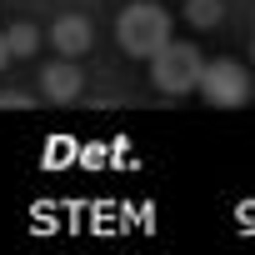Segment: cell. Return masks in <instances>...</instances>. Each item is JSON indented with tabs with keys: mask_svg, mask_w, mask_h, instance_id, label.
Listing matches in <instances>:
<instances>
[{
	"mask_svg": "<svg viewBox=\"0 0 255 255\" xmlns=\"http://www.w3.org/2000/svg\"><path fill=\"white\" fill-rule=\"evenodd\" d=\"M115 40H120L125 55L150 60L170 40V10L155 5V0H130V5L120 10V20H115Z\"/></svg>",
	"mask_w": 255,
	"mask_h": 255,
	"instance_id": "6da1fadb",
	"label": "cell"
},
{
	"mask_svg": "<svg viewBox=\"0 0 255 255\" xmlns=\"http://www.w3.org/2000/svg\"><path fill=\"white\" fill-rule=\"evenodd\" d=\"M200 70H205L200 45L175 40V35L150 55V80H155V90H165V95H190V90L200 85Z\"/></svg>",
	"mask_w": 255,
	"mask_h": 255,
	"instance_id": "7a4b0ae2",
	"label": "cell"
},
{
	"mask_svg": "<svg viewBox=\"0 0 255 255\" xmlns=\"http://www.w3.org/2000/svg\"><path fill=\"white\" fill-rule=\"evenodd\" d=\"M195 95H200L205 105H215V110L245 105V100H250V65H245V60H205Z\"/></svg>",
	"mask_w": 255,
	"mask_h": 255,
	"instance_id": "3957f363",
	"label": "cell"
},
{
	"mask_svg": "<svg viewBox=\"0 0 255 255\" xmlns=\"http://www.w3.org/2000/svg\"><path fill=\"white\" fill-rule=\"evenodd\" d=\"M45 40H50V50L55 55H65V60H80L90 45H95V30H90V20L85 15H55L50 20V30H45Z\"/></svg>",
	"mask_w": 255,
	"mask_h": 255,
	"instance_id": "277c9868",
	"label": "cell"
},
{
	"mask_svg": "<svg viewBox=\"0 0 255 255\" xmlns=\"http://www.w3.org/2000/svg\"><path fill=\"white\" fill-rule=\"evenodd\" d=\"M80 90H85V75H80V65L75 60H50L45 70H40V95L45 100H55V105H70V100H80Z\"/></svg>",
	"mask_w": 255,
	"mask_h": 255,
	"instance_id": "5b68a950",
	"label": "cell"
},
{
	"mask_svg": "<svg viewBox=\"0 0 255 255\" xmlns=\"http://www.w3.org/2000/svg\"><path fill=\"white\" fill-rule=\"evenodd\" d=\"M5 45H10L15 60H25V55L40 50V30H35L30 20H15V25H5Z\"/></svg>",
	"mask_w": 255,
	"mask_h": 255,
	"instance_id": "8992f818",
	"label": "cell"
},
{
	"mask_svg": "<svg viewBox=\"0 0 255 255\" xmlns=\"http://www.w3.org/2000/svg\"><path fill=\"white\" fill-rule=\"evenodd\" d=\"M185 20L195 30H215L225 20V5H220V0H185Z\"/></svg>",
	"mask_w": 255,
	"mask_h": 255,
	"instance_id": "52a82bcc",
	"label": "cell"
},
{
	"mask_svg": "<svg viewBox=\"0 0 255 255\" xmlns=\"http://www.w3.org/2000/svg\"><path fill=\"white\" fill-rule=\"evenodd\" d=\"M25 105H35L25 90H0V110H25Z\"/></svg>",
	"mask_w": 255,
	"mask_h": 255,
	"instance_id": "ba28073f",
	"label": "cell"
},
{
	"mask_svg": "<svg viewBox=\"0 0 255 255\" xmlns=\"http://www.w3.org/2000/svg\"><path fill=\"white\" fill-rule=\"evenodd\" d=\"M10 60H15V55H10V45H5V30H0V70H5Z\"/></svg>",
	"mask_w": 255,
	"mask_h": 255,
	"instance_id": "9c48e42d",
	"label": "cell"
},
{
	"mask_svg": "<svg viewBox=\"0 0 255 255\" xmlns=\"http://www.w3.org/2000/svg\"><path fill=\"white\" fill-rule=\"evenodd\" d=\"M250 60H255V35H250Z\"/></svg>",
	"mask_w": 255,
	"mask_h": 255,
	"instance_id": "30bf717a",
	"label": "cell"
}]
</instances>
